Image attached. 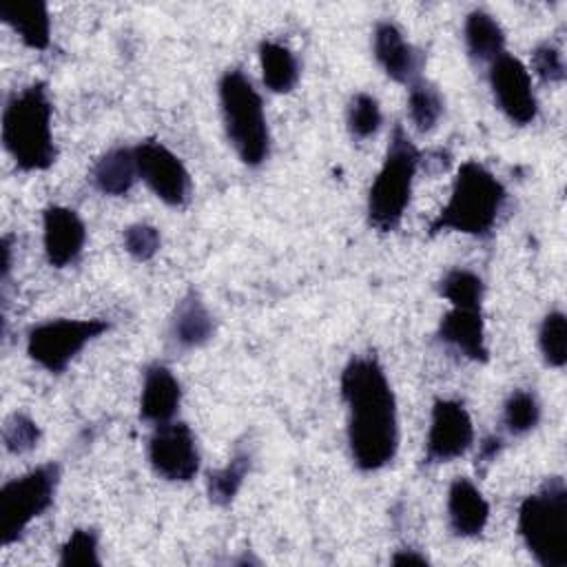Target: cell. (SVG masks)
Segmentation results:
<instances>
[{"instance_id":"obj_1","label":"cell","mask_w":567,"mask_h":567,"mask_svg":"<svg viewBox=\"0 0 567 567\" xmlns=\"http://www.w3.org/2000/svg\"><path fill=\"white\" fill-rule=\"evenodd\" d=\"M341 396L348 405V443L363 472L392 463L399 450L396 399L377 357H352L341 372Z\"/></svg>"},{"instance_id":"obj_2","label":"cell","mask_w":567,"mask_h":567,"mask_svg":"<svg viewBox=\"0 0 567 567\" xmlns=\"http://www.w3.org/2000/svg\"><path fill=\"white\" fill-rule=\"evenodd\" d=\"M53 106L44 82L13 93L2 111V144L20 171H47L55 162Z\"/></svg>"},{"instance_id":"obj_3","label":"cell","mask_w":567,"mask_h":567,"mask_svg":"<svg viewBox=\"0 0 567 567\" xmlns=\"http://www.w3.org/2000/svg\"><path fill=\"white\" fill-rule=\"evenodd\" d=\"M505 186L478 162L461 164L447 204L430 224V235L445 230L487 237L505 204Z\"/></svg>"},{"instance_id":"obj_4","label":"cell","mask_w":567,"mask_h":567,"mask_svg":"<svg viewBox=\"0 0 567 567\" xmlns=\"http://www.w3.org/2000/svg\"><path fill=\"white\" fill-rule=\"evenodd\" d=\"M518 534L543 567H567V485L547 478L518 507Z\"/></svg>"},{"instance_id":"obj_5","label":"cell","mask_w":567,"mask_h":567,"mask_svg":"<svg viewBox=\"0 0 567 567\" xmlns=\"http://www.w3.org/2000/svg\"><path fill=\"white\" fill-rule=\"evenodd\" d=\"M421 162V153L403 131L394 124L383 164L368 193V221L381 233L394 230L410 204L414 175Z\"/></svg>"},{"instance_id":"obj_6","label":"cell","mask_w":567,"mask_h":567,"mask_svg":"<svg viewBox=\"0 0 567 567\" xmlns=\"http://www.w3.org/2000/svg\"><path fill=\"white\" fill-rule=\"evenodd\" d=\"M219 104L226 135L246 166H259L270 151V133L264 115V102L252 82L230 69L219 80Z\"/></svg>"},{"instance_id":"obj_7","label":"cell","mask_w":567,"mask_h":567,"mask_svg":"<svg viewBox=\"0 0 567 567\" xmlns=\"http://www.w3.org/2000/svg\"><path fill=\"white\" fill-rule=\"evenodd\" d=\"M58 483H60V467L55 463H47L2 485L0 536L4 547L20 540L27 527L51 507Z\"/></svg>"},{"instance_id":"obj_8","label":"cell","mask_w":567,"mask_h":567,"mask_svg":"<svg viewBox=\"0 0 567 567\" xmlns=\"http://www.w3.org/2000/svg\"><path fill=\"white\" fill-rule=\"evenodd\" d=\"M109 330L104 319H51L31 328L27 354L44 370L60 374L82 348Z\"/></svg>"},{"instance_id":"obj_9","label":"cell","mask_w":567,"mask_h":567,"mask_svg":"<svg viewBox=\"0 0 567 567\" xmlns=\"http://www.w3.org/2000/svg\"><path fill=\"white\" fill-rule=\"evenodd\" d=\"M148 461L166 481H190L199 470V450L193 430L177 421L159 423L148 441Z\"/></svg>"},{"instance_id":"obj_10","label":"cell","mask_w":567,"mask_h":567,"mask_svg":"<svg viewBox=\"0 0 567 567\" xmlns=\"http://www.w3.org/2000/svg\"><path fill=\"white\" fill-rule=\"evenodd\" d=\"M137 175L168 206H182L190 193V177L182 159L162 142L148 140L133 148Z\"/></svg>"},{"instance_id":"obj_11","label":"cell","mask_w":567,"mask_h":567,"mask_svg":"<svg viewBox=\"0 0 567 567\" xmlns=\"http://www.w3.org/2000/svg\"><path fill=\"white\" fill-rule=\"evenodd\" d=\"M474 441V425L463 403L439 399L432 408L425 439V463H447L463 456Z\"/></svg>"},{"instance_id":"obj_12","label":"cell","mask_w":567,"mask_h":567,"mask_svg":"<svg viewBox=\"0 0 567 567\" xmlns=\"http://www.w3.org/2000/svg\"><path fill=\"white\" fill-rule=\"evenodd\" d=\"M489 84L501 111L514 124H529L538 113V102L532 91L527 66L507 51L492 60Z\"/></svg>"},{"instance_id":"obj_13","label":"cell","mask_w":567,"mask_h":567,"mask_svg":"<svg viewBox=\"0 0 567 567\" xmlns=\"http://www.w3.org/2000/svg\"><path fill=\"white\" fill-rule=\"evenodd\" d=\"M42 241L51 266L73 264L86 241V228L80 215L66 206H49L42 215Z\"/></svg>"},{"instance_id":"obj_14","label":"cell","mask_w":567,"mask_h":567,"mask_svg":"<svg viewBox=\"0 0 567 567\" xmlns=\"http://www.w3.org/2000/svg\"><path fill=\"white\" fill-rule=\"evenodd\" d=\"M374 58L385 75L401 84H412L421 78L423 53L414 49L394 22H379L374 29Z\"/></svg>"},{"instance_id":"obj_15","label":"cell","mask_w":567,"mask_h":567,"mask_svg":"<svg viewBox=\"0 0 567 567\" xmlns=\"http://www.w3.org/2000/svg\"><path fill=\"white\" fill-rule=\"evenodd\" d=\"M439 337L472 361L485 363L489 350L485 343V323L481 308H450L439 326Z\"/></svg>"},{"instance_id":"obj_16","label":"cell","mask_w":567,"mask_h":567,"mask_svg":"<svg viewBox=\"0 0 567 567\" xmlns=\"http://www.w3.org/2000/svg\"><path fill=\"white\" fill-rule=\"evenodd\" d=\"M450 527L461 538L478 536L489 520V505L470 478H454L447 492Z\"/></svg>"},{"instance_id":"obj_17","label":"cell","mask_w":567,"mask_h":567,"mask_svg":"<svg viewBox=\"0 0 567 567\" xmlns=\"http://www.w3.org/2000/svg\"><path fill=\"white\" fill-rule=\"evenodd\" d=\"M179 401H182V388L175 374L162 363L148 365L144 372L140 416L157 425L166 423L175 416Z\"/></svg>"},{"instance_id":"obj_18","label":"cell","mask_w":567,"mask_h":567,"mask_svg":"<svg viewBox=\"0 0 567 567\" xmlns=\"http://www.w3.org/2000/svg\"><path fill=\"white\" fill-rule=\"evenodd\" d=\"M0 18L29 49H47L51 42L49 9L42 0H16L0 4Z\"/></svg>"},{"instance_id":"obj_19","label":"cell","mask_w":567,"mask_h":567,"mask_svg":"<svg viewBox=\"0 0 567 567\" xmlns=\"http://www.w3.org/2000/svg\"><path fill=\"white\" fill-rule=\"evenodd\" d=\"M137 164L133 148H111L93 166V182L104 195H126L137 179Z\"/></svg>"},{"instance_id":"obj_20","label":"cell","mask_w":567,"mask_h":567,"mask_svg":"<svg viewBox=\"0 0 567 567\" xmlns=\"http://www.w3.org/2000/svg\"><path fill=\"white\" fill-rule=\"evenodd\" d=\"M213 317L197 292H188L175 308L173 337L184 348H197L213 337Z\"/></svg>"},{"instance_id":"obj_21","label":"cell","mask_w":567,"mask_h":567,"mask_svg":"<svg viewBox=\"0 0 567 567\" xmlns=\"http://www.w3.org/2000/svg\"><path fill=\"white\" fill-rule=\"evenodd\" d=\"M259 64H261V78L264 84L272 93H288L295 89L299 80V64L295 53L272 40H266L259 44Z\"/></svg>"},{"instance_id":"obj_22","label":"cell","mask_w":567,"mask_h":567,"mask_svg":"<svg viewBox=\"0 0 567 567\" xmlns=\"http://www.w3.org/2000/svg\"><path fill=\"white\" fill-rule=\"evenodd\" d=\"M465 44L474 60L492 62L505 53V33L485 11H472L465 20Z\"/></svg>"},{"instance_id":"obj_23","label":"cell","mask_w":567,"mask_h":567,"mask_svg":"<svg viewBox=\"0 0 567 567\" xmlns=\"http://www.w3.org/2000/svg\"><path fill=\"white\" fill-rule=\"evenodd\" d=\"M248 470H250V456L246 452H237L224 467L208 474V481H206L208 498L215 505H228L237 496Z\"/></svg>"},{"instance_id":"obj_24","label":"cell","mask_w":567,"mask_h":567,"mask_svg":"<svg viewBox=\"0 0 567 567\" xmlns=\"http://www.w3.org/2000/svg\"><path fill=\"white\" fill-rule=\"evenodd\" d=\"M408 111L419 131H432L443 113V97L439 89L423 78L412 82L408 93Z\"/></svg>"},{"instance_id":"obj_25","label":"cell","mask_w":567,"mask_h":567,"mask_svg":"<svg viewBox=\"0 0 567 567\" xmlns=\"http://www.w3.org/2000/svg\"><path fill=\"white\" fill-rule=\"evenodd\" d=\"M439 290L454 308H481L485 286L476 272L467 268H452L441 279Z\"/></svg>"},{"instance_id":"obj_26","label":"cell","mask_w":567,"mask_h":567,"mask_svg":"<svg viewBox=\"0 0 567 567\" xmlns=\"http://www.w3.org/2000/svg\"><path fill=\"white\" fill-rule=\"evenodd\" d=\"M538 343L545 361L551 368H563L567 361V319L560 310L549 312L538 332Z\"/></svg>"},{"instance_id":"obj_27","label":"cell","mask_w":567,"mask_h":567,"mask_svg":"<svg viewBox=\"0 0 567 567\" xmlns=\"http://www.w3.org/2000/svg\"><path fill=\"white\" fill-rule=\"evenodd\" d=\"M540 405L527 390H514L503 408V421L512 434H525L538 425Z\"/></svg>"},{"instance_id":"obj_28","label":"cell","mask_w":567,"mask_h":567,"mask_svg":"<svg viewBox=\"0 0 567 567\" xmlns=\"http://www.w3.org/2000/svg\"><path fill=\"white\" fill-rule=\"evenodd\" d=\"M97 532L95 529H89V527H82V529H75L66 543L62 545L60 549V565L64 567H71V565H82V567H97L102 560H100V554H97Z\"/></svg>"},{"instance_id":"obj_29","label":"cell","mask_w":567,"mask_h":567,"mask_svg":"<svg viewBox=\"0 0 567 567\" xmlns=\"http://www.w3.org/2000/svg\"><path fill=\"white\" fill-rule=\"evenodd\" d=\"M381 126L379 102L370 93H357L348 106V128L354 137L365 140Z\"/></svg>"},{"instance_id":"obj_30","label":"cell","mask_w":567,"mask_h":567,"mask_svg":"<svg viewBox=\"0 0 567 567\" xmlns=\"http://www.w3.org/2000/svg\"><path fill=\"white\" fill-rule=\"evenodd\" d=\"M2 441H4L7 452H11V454H27V452H31L38 445L40 427H38V423L31 416H27L22 412H13L4 421Z\"/></svg>"},{"instance_id":"obj_31","label":"cell","mask_w":567,"mask_h":567,"mask_svg":"<svg viewBox=\"0 0 567 567\" xmlns=\"http://www.w3.org/2000/svg\"><path fill=\"white\" fill-rule=\"evenodd\" d=\"M159 230L151 224H133L124 230V248L137 261H148L159 250Z\"/></svg>"},{"instance_id":"obj_32","label":"cell","mask_w":567,"mask_h":567,"mask_svg":"<svg viewBox=\"0 0 567 567\" xmlns=\"http://www.w3.org/2000/svg\"><path fill=\"white\" fill-rule=\"evenodd\" d=\"M532 69L545 82H560L565 78L563 53L554 44L545 42V44L534 49V53H532Z\"/></svg>"},{"instance_id":"obj_33","label":"cell","mask_w":567,"mask_h":567,"mask_svg":"<svg viewBox=\"0 0 567 567\" xmlns=\"http://www.w3.org/2000/svg\"><path fill=\"white\" fill-rule=\"evenodd\" d=\"M503 441L498 436H487L483 439L481 447H478V463H492L496 458V454L501 452Z\"/></svg>"},{"instance_id":"obj_34","label":"cell","mask_w":567,"mask_h":567,"mask_svg":"<svg viewBox=\"0 0 567 567\" xmlns=\"http://www.w3.org/2000/svg\"><path fill=\"white\" fill-rule=\"evenodd\" d=\"M392 565H427V558L416 549H399L392 556Z\"/></svg>"}]
</instances>
